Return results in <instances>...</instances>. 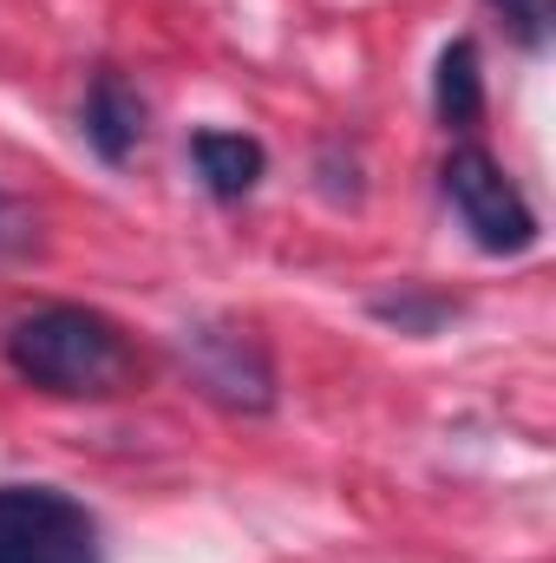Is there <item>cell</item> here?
Instances as JSON below:
<instances>
[{
  "label": "cell",
  "instance_id": "cell-8",
  "mask_svg": "<svg viewBox=\"0 0 556 563\" xmlns=\"http://www.w3.org/2000/svg\"><path fill=\"white\" fill-rule=\"evenodd\" d=\"M458 314L452 295H425V288H400V295H374V321L400 328V334H438Z\"/></svg>",
  "mask_w": 556,
  "mask_h": 563
},
{
  "label": "cell",
  "instance_id": "cell-9",
  "mask_svg": "<svg viewBox=\"0 0 556 563\" xmlns=\"http://www.w3.org/2000/svg\"><path fill=\"white\" fill-rule=\"evenodd\" d=\"M504 13V33L524 46V53H544L551 46V0H485Z\"/></svg>",
  "mask_w": 556,
  "mask_h": 563
},
{
  "label": "cell",
  "instance_id": "cell-5",
  "mask_svg": "<svg viewBox=\"0 0 556 563\" xmlns=\"http://www.w3.org/2000/svg\"><path fill=\"white\" fill-rule=\"evenodd\" d=\"M79 139L92 144L99 164H132V151L144 144V99L119 66H99L79 106Z\"/></svg>",
  "mask_w": 556,
  "mask_h": 563
},
{
  "label": "cell",
  "instance_id": "cell-11",
  "mask_svg": "<svg viewBox=\"0 0 556 563\" xmlns=\"http://www.w3.org/2000/svg\"><path fill=\"white\" fill-rule=\"evenodd\" d=\"M321 190H327V203H360V164H354V151H347V164H341V144L321 151Z\"/></svg>",
  "mask_w": 556,
  "mask_h": 563
},
{
  "label": "cell",
  "instance_id": "cell-4",
  "mask_svg": "<svg viewBox=\"0 0 556 563\" xmlns=\"http://www.w3.org/2000/svg\"><path fill=\"white\" fill-rule=\"evenodd\" d=\"M177 354L197 380L203 400H216L223 413H269L276 407V361L269 347L236 328V321H197L177 334Z\"/></svg>",
  "mask_w": 556,
  "mask_h": 563
},
{
  "label": "cell",
  "instance_id": "cell-1",
  "mask_svg": "<svg viewBox=\"0 0 556 563\" xmlns=\"http://www.w3.org/2000/svg\"><path fill=\"white\" fill-rule=\"evenodd\" d=\"M0 354L26 387H40L53 400H112L138 380L132 334L112 314L79 308V301H46V308L20 314L0 334Z\"/></svg>",
  "mask_w": 556,
  "mask_h": 563
},
{
  "label": "cell",
  "instance_id": "cell-3",
  "mask_svg": "<svg viewBox=\"0 0 556 563\" xmlns=\"http://www.w3.org/2000/svg\"><path fill=\"white\" fill-rule=\"evenodd\" d=\"M0 563H105L99 518L59 485H0Z\"/></svg>",
  "mask_w": 556,
  "mask_h": 563
},
{
  "label": "cell",
  "instance_id": "cell-10",
  "mask_svg": "<svg viewBox=\"0 0 556 563\" xmlns=\"http://www.w3.org/2000/svg\"><path fill=\"white\" fill-rule=\"evenodd\" d=\"M33 243H40V217H33V203L13 197V190H0V256H26Z\"/></svg>",
  "mask_w": 556,
  "mask_h": 563
},
{
  "label": "cell",
  "instance_id": "cell-2",
  "mask_svg": "<svg viewBox=\"0 0 556 563\" xmlns=\"http://www.w3.org/2000/svg\"><path fill=\"white\" fill-rule=\"evenodd\" d=\"M438 190H445L452 217L465 223V236L485 256H524V250H537V210L524 203V190L511 184V170L485 144H458L438 164Z\"/></svg>",
  "mask_w": 556,
  "mask_h": 563
},
{
  "label": "cell",
  "instance_id": "cell-6",
  "mask_svg": "<svg viewBox=\"0 0 556 563\" xmlns=\"http://www.w3.org/2000/svg\"><path fill=\"white\" fill-rule=\"evenodd\" d=\"M190 170H197V184L216 203H243L269 177V151H263V139H249V132L203 125V132H190Z\"/></svg>",
  "mask_w": 556,
  "mask_h": 563
},
{
  "label": "cell",
  "instance_id": "cell-7",
  "mask_svg": "<svg viewBox=\"0 0 556 563\" xmlns=\"http://www.w3.org/2000/svg\"><path fill=\"white\" fill-rule=\"evenodd\" d=\"M432 112L445 132H471L485 119V59L471 40H452L438 53V73H432Z\"/></svg>",
  "mask_w": 556,
  "mask_h": 563
}]
</instances>
